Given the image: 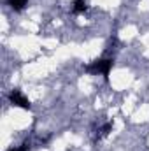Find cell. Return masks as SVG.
I'll use <instances>...</instances> for the list:
<instances>
[{
    "label": "cell",
    "mask_w": 149,
    "mask_h": 151,
    "mask_svg": "<svg viewBox=\"0 0 149 151\" xmlns=\"http://www.w3.org/2000/svg\"><path fill=\"white\" fill-rule=\"evenodd\" d=\"M111 67H112V60H97V62H93L91 65H88L86 70L91 72V74L107 76L109 74V70H111Z\"/></svg>",
    "instance_id": "1"
},
{
    "label": "cell",
    "mask_w": 149,
    "mask_h": 151,
    "mask_svg": "<svg viewBox=\"0 0 149 151\" xmlns=\"http://www.w3.org/2000/svg\"><path fill=\"white\" fill-rule=\"evenodd\" d=\"M9 99H11V102H12L14 106L21 107V109H30V102H28V99H27V97H25L21 91L14 90V91L9 95Z\"/></svg>",
    "instance_id": "2"
},
{
    "label": "cell",
    "mask_w": 149,
    "mask_h": 151,
    "mask_svg": "<svg viewBox=\"0 0 149 151\" xmlns=\"http://www.w3.org/2000/svg\"><path fill=\"white\" fill-rule=\"evenodd\" d=\"M28 0H9V5L14 9V11H21L25 5H27Z\"/></svg>",
    "instance_id": "3"
},
{
    "label": "cell",
    "mask_w": 149,
    "mask_h": 151,
    "mask_svg": "<svg viewBox=\"0 0 149 151\" xmlns=\"http://www.w3.org/2000/svg\"><path fill=\"white\" fill-rule=\"evenodd\" d=\"M88 9L86 0H74V12H84Z\"/></svg>",
    "instance_id": "4"
},
{
    "label": "cell",
    "mask_w": 149,
    "mask_h": 151,
    "mask_svg": "<svg viewBox=\"0 0 149 151\" xmlns=\"http://www.w3.org/2000/svg\"><path fill=\"white\" fill-rule=\"evenodd\" d=\"M111 130H112V123H107V125H105V127L100 130V137H105V135H107Z\"/></svg>",
    "instance_id": "5"
},
{
    "label": "cell",
    "mask_w": 149,
    "mask_h": 151,
    "mask_svg": "<svg viewBox=\"0 0 149 151\" xmlns=\"http://www.w3.org/2000/svg\"><path fill=\"white\" fill-rule=\"evenodd\" d=\"M9 151H27V146H21V148H12V150Z\"/></svg>",
    "instance_id": "6"
}]
</instances>
